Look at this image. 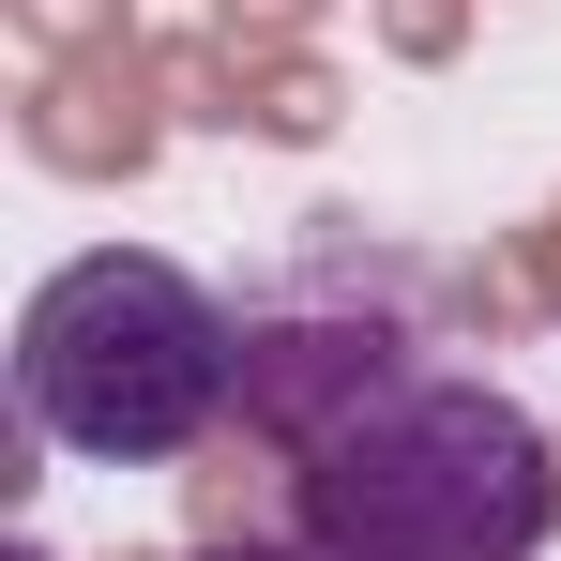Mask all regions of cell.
I'll return each instance as SVG.
<instances>
[{
	"label": "cell",
	"mask_w": 561,
	"mask_h": 561,
	"mask_svg": "<svg viewBox=\"0 0 561 561\" xmlns=\"http://www.w3.org/2000/svg\"><path fill=\"white\" fill-rule=\"evenodd\" d=\"M213 561H319V547H213Z\"/></svg>",
	"instance_id": "3"
},
{
	"label": "cell",
	"mask_w": 561,
	"mask_h": 561,
	"mask_svg": "<svg viewBox=\"0 0 561 561\" xmlns=\"http://www.w3.org/2000/svg\"><path fill=\"white\" fill-rule=\"evenodd\" d=\"M547 531H561V456L501 379L394 365L304 440L319 561H531Z\"/></svg>",
	"instance_id": "1"
},
{
	"label": "cell",
	"mask_w": 561,
	"mask_h": 561,
	"mask_svg": "<svg viewBox=\"0 0 561 561\" xmlns=\"http://www.w3.org/2000/svg\"><path fill=\"white\" fill-rule=\"evenodd\" d=\"M243 394V334L228 304L152 259V243H92L15 304V425L77 470H168L228 425Z\"/></svg>",
	"instance_id": "2"
}]
</instances>
